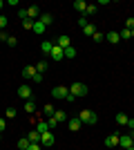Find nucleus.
<instances>
[{"label":"nucleus","instance_id":"f704fd0d","mask_svg":"<svg viewBox=\"0 0 134 150\" xmlns=\"http://www.w3.org/2000/svg\"><path fill=\"white\" fill-rule=\"evenodd\" d=\"M7 23H9V20H7V16H0V31H5Z\"/></svg>","mask_w":134,"mask_h":150},{"label":"nucleus","instance_id":"a18cd8bd","mask_svg":"<svg viewBox=\"0 0 134 150\" xmlns=\"http://www.w3.org/2000/svg\"><path fill=\"white\" fill-rule=\"evenodd\" d=\"M125 150H134V148H125Z\"/></svg>","mask_w":134,"mask_h":150},{"label":"nucleus","instance_id":"4c0bfd02","mask_svg":"<svg viewBox=\"0 0 134 150\" xmlns=\"http://www.w3.org/2000/svg\"><path fill=\"white\" fill-rule=\"evenodd\" d=\"M92 38H94L96 43H101V40H103V34H101V31H96V34H94V36H92Z\"/></svg>","mask_w":134,"mask_h":150},{"label":"nucleus","instance_id":"aec40b11","mask_svg":"<svg viewBox=\"0 0 134 150\" xmlns=\"http://www.w3.org/2000/svg\"><path fill=\"white\" fill-rule=\"evenodd\" d=\"M128 119H130V117H128V114H123V112H119V114L114 117V121H116L119 125H128Z\"/></svg>","mask_w":134,"mask_h":150},{"label":"nucleus","instance_id":"4be33fe9","mask_svg":"<svg viewBox=\"0 0 134 150\" xmlns=\"http://www.w3.org/2000/svg\"><path fill=\"white\" fill-rule=\"evenodd\" d=\"M36 130H38L40 134H43V132H47V130H49V128H47V121H43V119L36 121Z\"/></svg>","mask_w":134,"mask_h":150},{"label":"nucleus","instance_id":"7ed1b4c3","mask_svg":"<svg viewBox=\"0 0 134 150\" xmlns=\"http://www.w3.org/2000/svg\"><path fill=\"white\" fill-rule=\"evenodd\" d=\"M69 92H72V96H74V99L85 96V94H87V85H85V83H81V81H76V83H72V85H69Z\"/></svg>","mask_w":134,"mask_h":150},{"label":"nucleus","instance_id":"473e14b6","mask_svg":"<svg viewBox=\"0 0 134 150\" xmlns=\"http://www.w3.org/2000/svg\"><path fill=\"white\" fill-rule=\"evenodd\" d=\"M125 29H130V31L134 29V16H130V18L125 20Z\"/></svg>","mask_w":134,"mask_h":150},{"label":"nucleus","instance_id":"79ce46f5","mask_svg":"<svg viewBox=\"0 0 134 150\" xmlns=\"http://www.w3.org/2000/svg\"><path fill=\"white\" fill-rule=\"evenodd\" d=\"M7 38H9V36H7V31H0V40H5V43H7Z\"/></svg>","mask_w":134,"mask_h":150},{"label":"nucleus","instance_id":"b1692460","mask_svg":"<svg viewBox=\"0 0 134 150\" xmlns=\"http://www.w3.org/2000/svg\"><path fill=\"white\" fill-rule=\"evenodd\" d=\"M54 112H56V108H54V105H49V103H47V105L43 108V114H47V117H54Z\"/></svg>","mask_w":134,"mask_h":150},{"label":"nucleus","instance_id":"a878e982","mask_svg":"<svg viewBox=\"0 0 134 150\" xmlns=\"http://www.w3.org/2000/svg\"><path fill=\"white\" fill-rule=\"evenodd\" d=\"M34 23H36V20H29V18H25V20H22V29L32 31V29H34Z\"/></svg>","mask_w":134,"mask_h":150},{"label":"nucleus","instance_id":"9b49d317","mask_svg":"<svg viewBox=\"0 0 134 150\" xmlns=\"http://www.w3.org/2000/svg\"><path fill=\"white\" fill-rule=\"evenodd\" d=\"M49 56L54 58V61H63V58H65V52L60 50L58 45H54V50H51V54H49Z\"/></svg>","mask_w":134,"mask_h":150},{"label":"nucleus","instance_id":"9d476101","mask_svg":"<svg viewBox=\"0 0 134 150\" xmlns=\"http://www.w3.org/2000/svg\"><path fill=\"white\" fill-rule=\"evenodd\" d=\"M105 40L116 45V43H121V36H119V31H107V34H105Z\"/></svg>","mask_w":134,"mask_h":150},{"label":"nucleus","instance_id":"bb28decb","mask_svg":"<svg viewBox=\"0 0 134 150\" xmlns=\"http://www.w3.org/2000/svg\"><path fill=\"white\" fill-rule=\"evenodd\" d=\"M36 72H38V74H45V72H47V61H40L38 65H36Z\"/></svg>","mask_w":134,"mask_h":150},{"label":"nucleus","instance_id":"dca6fc26","mask_svg":"<svg viewBox=\"0 0 134 150\" xmlns=\"http://www.w3.org/2000/svg\"><path fill=\"white\" fill-rule=\"evenodd\" d=\"M27 139H29V144H40V132L38 130H32L29 134H27Z\"/></svg>","mask_w":134,"mask_h":150},{"label":"nucleus","instance_id":"cd10ccee","mask_svg":"<svg viewBox=\"0 0 134 150\" xmlns=\"http://www.w3.org/2000/svg\"><path fill=\"white\" fill-rule=\"evenodd\" d=\"M63 52H65V58H74V56H76V50H74L72 45L67 47V50H63Z\"/></svg>","mask_w":134,"mask_h":150},{"label":"nucleus","instance_id":"c03bdc74","mask_svg":"<svg viewBox=\"0 0 134 150\" xmlns=\"http://www.w3.org/2000/svg\"><path fill=\"white\" fill-rule=\"evenodd\" d=\"M132 148H134V139H132Z\"/></svg>","mask_w":134,"mask_h":150},{"label":"nucleus","instance_id":"2eb2a0df","mask_svg":"<svg viewBox=\"0 0 134 150\" xmlns=\"http://www.w3.org/2000/svg\"><path fill=\"white\" fill-rule=\"evenodd\" d=\"M74 9H76V11H81V13H85V9H87V2H85V0H74Z\"/></svg>","mask_w":134,"mask_h":150},{"label":"nucleus","instance_id":"c9c22d12","mask_svg":"<svg viewBox=\"0 0 134 150\" xmlns=\"http://www.w3.org/2000/svg\"><path fill=\"white\" fill-rule=\"evenodd\" d=\"M27 150H43V146H40V144H29Z\"/></svg>","mask_w":134,"mask_h":150},{"label":"nucleus","instance_id":"393cba45","mask_svg":"<svg viewBox=\"0 0 134 150\" xmlns=\"http://www.w3.org/2000/svg\"><path fill=\"white\" fill-rule=\"evenodd\" d=\"M119 36H121L123 40H130V38H132V31H130V29H125V27H123V29L119 31Z\"/></svg>","mask_w":134,"mask_h":150},{"label":"nucleus","instance_id":"4468645a","mask_svg":"<svg viewBox=\"0 0 134 150\" xmlns=\"http://www.w3.org/2000/svg\"><path fill=\"white\" fill-rule=\"evenodd\" d=\"M45 29H47V27H45L43 25V23H40V20H36V23H34V34H36V36H43V34H45Z\"/></svg>","mask_w":134,"mask_h":150},{"label":"nucleus","instance_id":"37998d69","mask_svg":"<svg viewBox=\"0 0 134 150\" xmlns=\"http://www.w3.org/2000/svg\"><path fill=\"white\" fill-rule=\"evenodd\" d=\"M2 7H5V2H2V0H0V9H2Z\"/></svg>","mask_w":134,"mask_h":150},{"label":"nucleus","instance_id":"39448f33","mask_svg":"<svg viewBox=\"0 0 134 150\" xmlns=\"http://www.w3.org/2000/svg\"><path fill=\"white\" fill-rule=\"evenodd\" d=\"M40 13H43V11H40V7H38V5L27 7V18H29V20H38V18H40Z\"/></svg>","mask_w":134,"mask_h":150},{"label":"nucleus","instance_id":"ddd939ff","mask_svg":"<svg viewBox=\"0 0 134 150\" xmlns=\"http://www.w3.org/2000/svg\"><path fill=\"white\" fill-rule=\"evenodd\" d=\"M105 146L107 148H116L119 146V134H107L105 137Z\"/></svg>","mask_w":134,"mask_h":150},{"label":"nucleus","instance_id":"f8f14e48","mask_svg":"<svg viewBox=\"0 0 134 150\" xmlns=\"http://www.w3.org/2000/svg\"><path fill=\"white\" fill-rule=\"evenodd\" d=\"M36 74H38V72H36V65H27V67H22V76H25V79H34Z\"/></svg>","mask_w":134,"mask_h":150},{"label":"nucleus","instance_id":"72a5a7b5","mask_svg":"<svg viewBox=\"0 0 134 150\" xmlns=\"http://www.w3.org/2000/svg\"><path fill=\"white\" fill-rule=\"evenodd\" d=\"M7 45H9V47H16V45H18L16 36H9V38H7Z\"/></svg>","mask_w":134,"mask_h":150},{"label":"nucleus","instance_id":"7c9ffc66","mask_svg":"<svg viewBox=\"0 0 134 150\" xmlns=\"http://www.w3.org/2000/svg\"><path fill=\"white\" fill-rule=\"evenodd\" d=\"M16 117V108H7V112H5V119H13Z\"/></svg>","mask_w":134,"mask_h":150},{"label":"nucleus","instance_id":"f3484780","mask_svg":"<svg viewBox=\"0 0 134 150\" xmlns=\"http://www.w3.org/2000/svg\"><path fill=\"white\" fill-rule=\"evenodd\" d=\"M40 50H43V54H51L54 43H51V40H43V43H40Z\"/></svg>","mask_w":134,"mask_h":150},{"label":"nucleus","instance_id":"412c9836","mask_svg":"<svg viewBox=\"0 0 134 150\" xmlns=\"http://www.w3.org/2000/svg\"><path fill=\"white\" fill-rule=\"evenodd\" d=\"M83 34H85V36H94V34H96V25H92V23H87V25L83 27Z\"/></svg>","mask_w":134,"mask_h":150},{"label":"nucleus","instance_id":"a211bd4d","mask_svg":"<svg viewBox=\"0 0 134 150\" xmlns=\"http://www.w3.org/2000/svg\"><path fill=\"white\" fill-rule=\"evenodd\" d=\"M54 119H56L58 123H65V121H67V112H65V110H56V112H54Z\"/></svg>","mask_w":134,"mask_h":150},{"label":"nucleus","instance_id":"ea45409f","mask_svg":"<svg viewBox=\"0 0 134 150\" xmlns=\"http://www.w3.org/2000/svg\"><path fill=\"white\" fill-rule=\"evenodd\" d=\"M18 16H20L22 20H25V18H27V9H20V11H18Z\"/></svg>","mask_w":134,"mask_h":150},{"label":"nucleus","instance_id":"1a4fd4ad","mask_svg":"<svg viewBox=\"0 0 134 150\" xmlns=\"http://www.w3.org/2000/svg\"><path fill=\"white\" fill-rule=\"evenodd\" d=\"M54 45H58L60 50H67V47L72 45V40H69V36H58L56 40H54Z\"/></svg>","mask_w":134,"mask_h":150},{"label":"nucleus","instance_id":"58836bf2","mask_svg":"<svg viewBox=\"0 0 134 150\" xmlns=\"http://www.w3.org/2000/svg\"><path fill=\"white\" fill-rule=\"evenodd\" d=\"M5 128H7V119H0V132H5Z\"/></svg>","mask_w":134,"mask_h":150},{"label":"nucleus","instance_id":"6e6552de","mask_svg":"<svg viewBox=\"0 0 134 150\" xmlns=\"http://www.w3.org/2000/svg\"><path fill=\"white\" fill-rule=\"evenodd\" d=\"M132 134H130V132H128V134H121V137H119V146H121V148H132Z\"/></svg>","mask_w":134,"mask_h":150},{"label":"nucleus","instance_id":"6ab92c4d","mask_svg":"<svg viewBox=\"0 0 134 150\" xmlns=\"http://www.w3.org/2000/svg\"><path fill=\"white\" fill-rule=\"evenodd\" d=\"M38 20H40V23H43L45 27H47V25H51V23H54V18H51V13H45V11L40 13V18H38Z\"/></svg>","mask_w":134,"mask_h":150},{"label":"nucleus","instance_id":"423d86ee","mask_svg":"<svg viewBox=\"0 0 134 150\" xmlns=\"http://www.w3.org/2000/svg\"><path fill=\"white\" fill-rule=\"evenodd\" d=\"M18 96L20 99H25V101H32V85H20L18 88Z\"/></svg>","mask_w":134,"mask_h":150},{"label":"nucleus","instance_id":"20e7f679","mask_svg":"<svg viewBox=\"0 0 134 150\" xmlns=\"http://www.w3.org/2000/svg\"><path fill=\"white\" fill-rule=\"evenodd\" d=\"M56 144V137H54V132H43V134H40V146H43V148H51V146Z\"/></svg>","mask_w":134,"mask_h":150},{"label":"nucleus","instance_id":"c85d7f7f","mask_svg":"<svg viewBox=\"0 0 134 150\" xmlns=\"http://www.w3.org/2000/svg\"><path fill=\"white\" fill-rule=\"evenodd\" d=\"M45 121H47V128H49V130H54V128H56V125H58V121L54 119V117H47V119H45Z\"/></svg>","mask_w":134,"mask_h":150},{"label":"nucleus","instance_id":"f257e3e1","mask_svg":"<svg viewBox=\"0 0 134 150\" xmlns=\"http://www.w3.org/2000/svg\"><path fill=\"white\" fill-rule=\"evenodd\" d=\"M51 96H56V99H65V101H76L74 96H72V92H69V88L67 85H56V88L51 90Z\"/></svg>","mask_w":134,"mask_h":150},{"label":"nucleus","instance_id":"c756f323","mask_svg":"<svg viewBox=\"0 0 134 150\" xmlns=\"http://www.w3.org/2000/svg\"><path fill=\"white\" fill-rule=\"evenodd\" d=\"M27 146H29V139H27V137H22V139L18 141V148H20V150H27Z\"/></svg>","mask_w":134,"mask_h":150},{"label":"nucleus","instance_id":"e433bc0d","mask_svg":"<svg viewBox=\"0 0 134 150\" xmlns=\"http://www.w3.org/2000/svg\"><path fill=\"white\" fill-rule=\"evenodd\" d=\"M32 81H34V83H43V81H45V76H43V74H36Z\"/></svg>","mask_w":134,"mask_h":150},{"label":"nucleus","instance_id":"de8ad7c7","mask_svg":"<svg viewBox=\"0 0 134 150\" xmlns=\"http://www.w3.org/2000/svg\"><path fill=\"white\" fill-rule=\"evenodd\" d=\"M0 139H2V132H0Z\"/></svg>","mask_w":134,"mask_h":150},{"label":"nucleus","instance_id":"a19ab883","mask_svg":"<svg viewBox=\"0 0 134 150\" xmlns=\"http://www.w3.org/2000/svg\"><path fill=\"white\" fill-rule=\"evenodd\" d=\"M128 128H130V130L134 132V119H128Z\"/></svg>","mask_w":134,"mask_h":150},{"label":"nucleus","instance_id":"5701e85b","mask_svg":"<svg viewBox=\"0 0 134 150\" xmlns=\"http://www.w3.org/2000/svg\"><path fill=\"white\" fill-rule=\"evenodd\" d=\"M25 110L29 114H34V112H36V103H34V101H25Z\"/></svg>","mask_w":134,"mask_h":150},{"label":"nucleus","instance_id":"f03ea898","mask_svg":"<svg viewBox=\"0 0 134 150\" xmlns=\"http://www.w3.org/2000/svg\"><path fill=\"white\" fill-rule=\"evenodd\" d=\"M78 119H81V123L94 125L96 121H98V117H96V112H94V110H81V112H78Z\"/></svg>","mask_w":134,"mask_h":150},{"label":"nucleus","instance_id":"0eeeda50","mask_svg":"<svg viewBox=\"0 0 134 150\" xmlns=\"http://www.w3.org/2000/svg\"><path fill=\"white\" fill-rule=\"evenodd\" d=\"M67 128H69L72 132H78L81 128H83V123H81L78 117H72V119H67Z\"/></svg>","mask_w":134,"mask_h":150},{"label":"nucleus","instance_id":"49530a36","mask_svg":"<svg viewBox=\"0 0 134 150\" xmlns=\"http://www.w3.org/2000/svg\"><path fill=\"white\" fill-rule=\"evenodd\" d=\"M132 38H134V29H132Z\"/></svg>","mask_w":134,"mask_h":150},{"label":"nucleus","instance_id":"2f4dec72","mask_svg":"<svg viewBox=\"0 0 134 150\" xmlns=\"http://www.w3.org/2000/svg\"><path fill=\"white\" fill-rule=\"evenodd\" d=\"M96 9H98V5H87L85 13H87V16H92V13H96Z\"/></svg>","mask_w":134,"mask_h":150}]
</instances>
